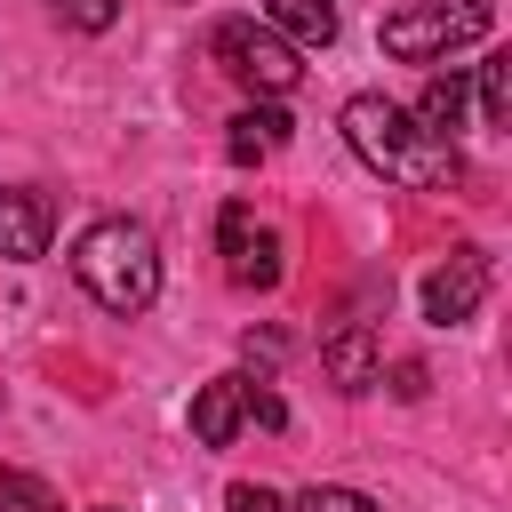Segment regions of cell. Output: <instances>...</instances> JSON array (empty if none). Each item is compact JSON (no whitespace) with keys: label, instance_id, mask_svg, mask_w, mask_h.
I'll use <instances>...</instances> for the list:
<instances>
[{"label":"cell","instance_id":"obj_3","mask_svg":"<svg viewBox=\"0 0 512 512\" xmlns=\"http://www.w3.org/2000/svg\"><path fill=\"white\" fill-rule=\"evenodd\" d=\"M488 32H496L488 0H416V8H392L376 40H384L392 64H448L456 48H472Z\"/></svg>","mask_w":512,"mask_h":512},{"label":"cell","instance_id":"obj_10","mask_svg":"<svg viewBox=\"0 0 512 512\" xmlns=\"http://www.w3.org/2000/svg\"><path fill=\"white\" fill-rule=\"evenodd\" d=\"M288 136H296V120H288V112H280L272 96H256V104H248V112L232 120V136H224V152H232V160L248 168V160H272V152H280Z\"/></svg>","mask_w":512,"mask_h":512},{"label":"cell","instance_id":"obj_1","mask_svg":"<svg viewBox=\"0 0 512 512\" xmlns=\"http://www.w3.org/2000/svg\"><path fill=\"white\" fill-rule=\"evenodd\" d=\"M344 144H352V160L360 168H376L384 184H400V192H448L456 184V144L448 136H432L408 104H392V96H352L344 104Z\"/></svg>","mask_w":512,"mask_h":512},{"label":"cell","instance_id":"obj_6","mask_svg":"<svg viewBox=\"0 0 512 512\" xmlns=\"http://www.w3.org/2000/svg\"><path fill=\"white\" fill-rule=\"evenodd\" d=\"M480 304H488V256H480V248H448V256L424 272V320H432V328H464Z\"/></svg>","mask_w":512,"mask_h":512},{"label":"cell","instance_id":"obj_8","mask_svg":"<svg viewBox=\"0 0 512 512\" xmlns=\"http://www.w3.org/2000/svg\"><path fill=\"white\" fill-rule=\"evenodd\" d=\"M320 368H328L336 392H368V384H384V336H376V320H344V328L320 344Z\"/></svg>","mask_w":512,"mask_h":512},{"label":"cell","instance_id":"obj_11","mask_svg":"<svg viewBox=\"0 0 512 512\" xmlns=\"http://www.w3.org/2000/svg\"><path fill=\"white\" fill-rule=\"evenodd\" d=\"M264 24L296 48H328L336 40V0H264Z\"/></svg>","mask_w":512,"mask_h":512},{"label":"cell","instance_id":"obj_13","mask_svg":"<svg viewBox=\"0 0 512 512\" xmlns=\"http://www.w3.org/2000/svg\"><path fill=\"white\" fill-rule=\"evenodd\" d=\"M472 104H480V128H512V56L504 48L488 64H472Z\"/></svg>","mask_w":512,"mask_h":512},{"label":"cell","instance_id":"obj_4","mask_svg":"<svg viewBox=\"0 0 512 512\" xmlns=\"http://www.w3.org/2000/svg\"><path fill=\"white\" fill-rule=\"evenodd\" d=\"M208 48H216L224 80H240L248 96H272V104H280V96L304 80V56H296V40H280L264 16H224Z\"/></svg>","mask_w":512,"mask_h":512},{"label":"cell","instance_id":"obj_16","mask_svg":"<svg viewBox=\"0 0 512 512\" xmlns=\"http://www.w3.org/2000/svg\"><path fill=\"white\" fill-rule=\"evenodd\" d=\"M296 512H376V496H360V488H336V480H312V488L296 496Z\"/></svg>","mask_w":512,"mask_h":512},{"label":"cell","instance_id":"obj_17","mask_svg":"<svg viewBox=\"0 0 512 512\" xmlns=\"http://www.w3.org/2000/svg\"><path fill=\"white\" fill-rule=\"evenodd\" d=\"M224 512H280V496H272L264 480H232V488H224Z\"/></svg>","mask_w":512,"mask_h":512},{"label":"cell","instance_id":"obj_14","mask_svg":"<svg viewBox=\"0 0 512 512\" xmlns=\"http://www.w3.org/2000/svg\"><path fill=\"white\" fill-rule=\"evenodd\" d=\"M0 512H64V496L40 472H0Z\"/></svg>","mask_w":512,"mask_h":512},{"label":"cell","instance_id":"obj_12","mask_svg":"<svg viewBox=\"0 0 512 512\" xmlns=\"http://www.w3.org/2000/svg\"><path fill=\"white\" fill-rule=\"evenodd\" d=\"M464 104H472V80H464V72H432V80H424V96H416L408 112H416L432 136H448V144H456V128H464Z\"/></svg>","mask_w":512,"mask_h":512},{"label":"cell","instance_id":"obj_18","mask_svg":"<svg viewBox=\"0 0 512 512\" xmlns=\"http://www.w3.org/2000/svg\"><path fill=\"white\" fill-rule=\"evenodd\" d=\"M248 416H256V424H264V432H280V424H288V408H280V392H272V384H264V376H256V384H248Z\"/></svg>","mask_w":512,"mask_h":512},{"label":"cell","instance_id":"obj_5","mask_svg":"<svg viewBox=\"0 0 512 512\" xmlns=\"http://www.w3.org/2000/svg\"><path fill=\"white\" fill-rule=\"evenodd\" d=\"M216 256H224V280L232 288H280V232L248 208V200H224V216H216Z\"/></svg>","mask_w":512,"mask_h":512},{"label":"cell","instance_id":"obj_9","mask_svg":"<svg viewBox=\"0 0 512 512\" xmlns=\"http://www.w3.org/2000/svg\"><path fill=\"white\" fill-rule=\"evenodd\" d=\"M248 384H256V376L232 368V376H208V384L192 392V440H200V448H232V432L248 424Z\"/></svg>","mask_w":512,"mask_h":512},{"label":"cell","instance_id":"obj_20","mask_svg":"<svg viewBox=\"0 0 512 512\" xmlns=\"http://www.w3.org/2000/svg\"><path fill=\"white\" fill-rule=\"evenodd\" d=\"M104 512H112V504H104Z\"/></svg>","mask_w":512,"mask_h":512},{"label":"cell","instance_id":"obj_19","mask_svg":"<svg viewBox=\"0 0 512 512\" xmlns=\"http://www.w3.org/2000/svg\"><path fill=\"white\" fill-rule=\"evenodd\" d=\"M392 392H400V400H424V392H432L424 360H400V368H392Z\"/></svg>","mask_w":512,"mask_h":512},{"label":"cell","instance_id":"obj_2","mask_svg":"<svg viewBox=\"0 0 512 512\" xmlns=\"http://www.w3.org/2000/svg\"><path fill=\"white\" fill-rule=\"evenodd\" d=\"M72 280H80L104 312L136 320V312H152V296H160V240H152L136 216H96V224L72 240Z\"/></svg>","mask_w":512,"mask_h":512},{"label":"cell","instance_id":"obj_15","mask_svg":"<svg viewBox=\"0 0 512 512\" xmlns=\"http://www.w3.org/2000/svg\"><path fill=\"white\" fill-rule=\"evenodd\" d=\"M48 16L72 24V32H112L120 24V0H48Z\"/></svg>","mask_w":512,"mask_h":512},{"label":"cell","instance_id":"obj_7","mask_svg":"<svg viewBox=\"0 0 512 512\" xmlns=\"http://www.w3.org/2000/svg\"><path fill=\"white\" fill-rule=\"evenodd\" d=\"M48 240H56V200L32 184H0V256L32 264V256H48Z\"/></svg>","mask_w":512,"mask_h":512}]
</instances>
